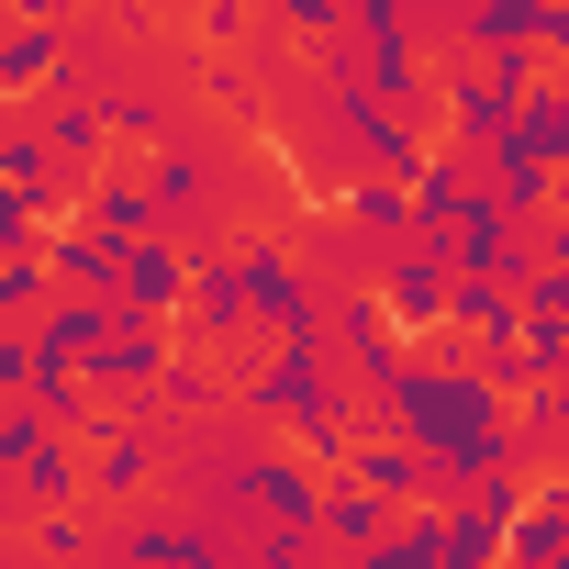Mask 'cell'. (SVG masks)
<instances>
[{"label":"cell","mask_w":569,"mask_h":569,"mask_svg":"<svg viewBox=\"0 0 569 569\" xmlns=\"http://www.w3.org/2000/svg\"><path fill=\"white\" fill-rule=\"evenodd\" d=\"M380 425H402V436L436 447L447 502L480 491V480H502V469H525V413H513V391H502L491 369H469L458 347H413L402 380L380 391Z\"/></svg>","instance_id":"6da1fadb"},{"label":"cell","mask_w":569,"mask_h":569,"mask_svg":"<svg viewBox=\"0 0 569 569\" xmlns=\"http://www.w3.org/2000/svg\"><path fill=\"white\" fill-rule=\"evenodd\" d=\"M325 480H336V469H313L302 447H246V458L212 480V502L246 513L257 536H325Z\"/></svg>","instance_id":"7a4b0ae2"},{"label":"cell","mask_w":569,"mask_h":569,"mask_svg":"<svg viewBox=\"0 0 569 569\" xmlns=\"http://www.w3.org/2000/svg\"><path fill=\"white\" fill-rule=\"evenodd\" d=\"M536 79H547V46H513V57H469V68H447V134H458V146H502L513 112L536 101Z\"/></svg>","instance_id":"3957f363"},{"label":"cell","mask_w":569,"mask_h":569,"mask_svg":"<svg viewBox=\"0 0 569 569\" xmlns=\"http://www.w3.org/2000/svg\"><path fill=\"white\" fill-rule=\"evenodd\" d=\"M336 157L369 168V179H413L436 146H425V123H413L402 101H380V90H336Z\"/></svg>","instance_id":"277c9868"},{"label":"cell","mask_w":569,"mask_h":569,"mask_svg":"<svg viewBox=\"0 0 569 569\" xmlns=\"http://www.w3.org/2000/svg\"><path fill=\"white\" fill-rule=\"evenodd\" d=\"M190 336H201V347H234V336H257V291H246V257H234V234H190Z\"/></svg>","instance_id":"5b68a950"},{"label":"cell","mask_w":569,"mask_h":569,"mask_svg":"<svg viewBox=\"0 0 569 569\" xmlns=\"http://www.w3.org/2000/svg\"><path fill=\"white\" fill-rule=\"evenodd\" d=\"M168 469H179V458H168V425H157V413H123L112 436H90V502H112V513H134Z\"/></svg>","instance_id":"8992f818"},{"label":"cell","mask_w":569,"mask_h":569,"mask_svg":"<svg viewBox=\"0 0 569 569\" xmlns=\"http://www.w3.org/2000/svg\"><path fill=\"white\" fill-rule=\"evenodd\" d=\"M234 257H246V291H257V325L268 336H313L325 325V291L302 279V257L279 246V234H234Z\"/></svg>","instance_id":"52a82bcc"},{"label":"cell","mask_w":569,"mask_h":569,"mask_svg":"<svg viewBox=\"0 0 569 569\" xmlns=\"http://www.w3.org/2000/svg\"><path fill=\"white\" fill-rule=\"evenodd\" d=\"M112 558L123 569H223V525L212 513H123Z\"/></svg>","instance_id":"ba28073f"},{"label":"cell","mask_w":569,"mask_h":569,"mask_svg":"<svg viewBox=\"0 0 569 569\" xmlns=\"http://www.w3.org/2000/svg\"><path fill=\"white\" fill-rule=\"evenodd\" d=\"M347 469H358L369 491H391V502H447V469H436V447H425V436H402V425H358Z\"/></svg>","instance_id":"9c48e42d"},{"label":"cell","mask_w":569,"mask_h":569,"mask_svg":"<svg viewBox=\"0 0 569 569\" xmlns=\"http://www.w3.org/2000/svg\"><path fill=\"white\" fill-rule=\"evenodd\" d=\"M112 291H123L134 313H157V325H179V313H190V234H179V223H157V234H134V246H123V279H112Z\"/></svg>","instance_id":"30bf717a"},{"label":"cell","mask_w":569,"mask_h":569,"mask_svg":"<svg viewBox=\"0 0 569 569\" xmlns=\"http://www.w3.org/2000/svg\"><path fill=\"white\" fill-rule=\"evenodd\" d=\"M447 257L480 268V279H513V268H525V212H513L502 190H480L469 212H447Z\"/></svg>","instance_id":"8fae6325"},{"label":"cell","mask_w":569,"mask_h":569,"mask_svg":"<svg viewBox=\"0 0 569 569\" xmlns=\"http://www.w3.org/2000/svg\"><path fill=\"white\" fill-rule=\"evenodd\" d=\"M12 491H23V513H46V502H90V436L46 425V436L12 458Z\"/></svg>","instance_id":"7c38bea8"},{"label":"cell","mask_w":569,"mask_h":569,"mask_svg":"<svg viewBox=\"0 0 569 569\" xmlns=\"http://www.w3.org/2000/svg\"><path fill=\"white\" fill-rule=\"evenodd\" d=\"M79 212H90L101 234H123V246L168 223V201H157V179H146V168H90V190H79Z\"/></svg>","instance_id":"4fadbf2b"},{"label":"cell","mask_w":569,"mask_h":569,"mask_svg":"<svg viewBox=\"0 0 569 569\" xmlns=\"http://www.w3.org/2000/svg\"><path fill=\"white\" fill-rule=\"evenodd\" d=\"M480 190H491V146H458V134H447V146H436V157L413 168V201H425V223H447V212H469Z\"/></svg>","instance_id":"5bb4252c"},{"label":"cell","mask_w":569,"mask_h":569,"mask_svg":"<svg viewBox=\"0 0 569 569\" xmlns=\"http://www.w3.org/2000/svg\"><path fill=\"white\" fill-rule=\"evenodd\" d=\"M336 212H347V234H380V246H402V234L425 223V201H413V179H369V168H347V190H336Z\"/></svg>","instance_id":"9a60e30c"},{"label":"cell","mask_w":569,"mask_h":569,"mask_svg":"<svg viewBox=\"0 0 569 569\" xmlns=\"http://www.w3.org/2000/svg\"><path fill=\"white\" fill-rule=\"evenodd\" d=\"M391 525H402V502H391V491H369L358 469H336V480H325V536H336L347 558H369Z\"/></svg>","instance_id":"2e32d148"},{"label":"cell","mask_w":569,"mask_h":569,"mask_svg":"<svg viewBox=\"0 0 569 569\" xmlns=\"http://www.w3.org/2000/svg\"><path fill=\"white\" fill-rule=\"evenodd\" d=\"M547 34V0H458V46L469 57H513Z\"/></svg>","instance_id":"e0dca14e"},{"label":"cell","mask_w":569,"mask_h":569,"mask_svg":"<svg viewBox=\"0 0 569 569\" xmlns=\"http://www.w3.org/2000/svg\"><path fill=\"white\" fill-rule=\"evenodd\" d=\"M46 257H57V279H68V291H112V279H123V234H101L90 212H79L68 234H46Z\"/></svg>","instance_id":"ac0fdd59"},{"label":"cell","mask_w":569,"mask_h":569,"mask_svg":"<svg viewBox=\"0 0 569 569\" xmlns=\"http://www.w3.org/2000/svg\"><path fill=\"white\" fill-rule=\"evenodd\" d=\"M223 402H234V391H223V369H212V358H168V380H157V402H146V413H157V425H212Z\"/></svg>","instance_id":"d6986e66"},{"label":"cell","mask_w":569,"mask_h":569,"mask_svg":"<svg viewBox=\"0 0 569 569\" xmlns=\"http://www.w3.org/2000/svg\"><path fill=\"white\" fill-rule=\"evenodd\" d=\"M358 569H447V502H402V525H391Z\"/></svg>","instance_id":"ffe728a7"},{"label":"cell","mask_w":569,"mask_h":569,"mask_svg":"<svg viewBox=\"0 0 569 569\" xmlns=\"http://www.w3.org/2000/svg\"><path fill=\"white\" fill-rule=\"evenodd\" d=\"M447 336H525V279L458 268V325H447Z\"/></svg>","instance_id":"44dd1931"},{"label":"cell","mask_w":569,"mask_h":569,"mask_svg":"<svg viewBox=\"0 0 569 569\" xmlns=\"http://www.w3.org/2000/svg\"><path fill=\"white\" fill-rule=\"evenodd\" d=\"M57 68H68V34L57 23H12V46H0V90L34 101V90H57Z\"/></svg>","instance_id":"7402d4cb"},{"label":"cell","mask_w":569,"mask_h":569,"mask_svg":"<svg viewBox=\"0 0 569 569\" xmlns=\"http://www.w3.org/2000/svg\"><path fill=\"white\" fill-rule=\"evenodd\" d=\"M146 179H157L168 223H190V212L212 201V157H201V146H179V134H168V146H146Z\"/></svg>","instance_id":"603a6c76"},{"label":"cell","mask_w":569,"mask_h":569,"mask_svg":"<svg viewBox=\"0 0 569 569\" xmlns=\"http://www.w3.org/2000/svg\"><path fill=\"white\" fill-rule=\"evenodd\" d=\"M57 291H68V279H57V257L34 246V257H0V325H46L57 313Z\"/></svg>","instance_id":"cb8c5ba5"},{"label":"cell","mask_w":569,"mask_h":569,"mask_svg":"<svg viewBox=\"0 0 569 569\" xmlns=\"http://www.w3.org/2000/svg\"><path fill=\"white\" fill-rule=\"evenodd\" d=\"M46 134H57V157H79V168H112V112H101V101H68V90H46Z\"/></svg>","instance_id":"d4e9b609"},{"label":"cell","mask_w":569,"mask_h":569,"mask_svg":"<svg viewBox=\"0 0 569 569\" xmlns=\"http://www.w3.org/2000/svg\"><path fill=\"white\" fill-rule=\"evenodd\" d=\"M0 179H12V190H46V179H57V134H46V112H12V123H0Z\"/></svg>","instance_id":"484cf974"},{"label":"cell","mask_w":569,"mask_h":569,"mask_svg":"<svg viewBox=\"0 0 569 569\" xmlns=\"http://www.w3.org/2000/svg\"><path fill=\"white\" fill-rule=\"evenodd\" d=\"M101 112H112V134H134V146H168L179 123H168V101L146 90V79H123V90H101Z\"/></svg>","instance_id":"4316f807"},{"label":"cell","mask_w":569,"mask_h":569,"mask_svg":"<svg viewBox=\"0 0 569 569\" xmlns=\"http://www.w3.org/2000/svg\"><path fill=\"white\" fill-rule=\"evenodd\" d=\"M23 558H101V547H90L79 502H46V513H23Z\"/></svg>","instance_id":"83f0119b"},{"label":"cell","mask_w":569,"mask_h":569,"mask_svg":"<svg viewBox=\"0 0 569 569\" xmlns=\"http://www.w3.org/2000/svg\"><path fill=\"white\" fill-rule=\"evenodd\" d=\"M268 23H279V34H302V46H336L358 12H347V0H268Z\"/></svg>","instance_id":"f1b7e54d"},{"label":"cell","mask_w":569,"mask_h":569,"mask_svg":"<svg viewBox=\"0 0 569 569\" xmlns=\"http://www.w3.org/2000/svg\"><path fill=\"white\" fill-rule=\"evenodd\" d=\"M513 279H525V313H547V325H569V257H525Z\"/></svg>","instance_id":"f546056e"},{"label":"cell","mask_w":569,"mask_h":569,"mask_svg":"<svg viewBox=\"0 0 569 569\" xmlns=\"http://www.w3.org/2000/svg\"><path fill=\"white\" fill-rule=\"evenodd\" d=\"M246 569H313V536H257Z\"/></svg>","instance_id":"4dcf8cb0"},{"label":"cell","mask_w":569,"mask_h":569,"mask_svg":"<svg viewBox=\"0 0 569 569\" xmlns=\"http://www.w3.org/2000/svg\"><path fill=\"white\" fill-rule=\"evenodd\" d=\"M12 23H57L68 34V23H90V0H12Z\"/></svg>","instance_id":"1f68e13d"},{"label":"cell","mask_w":569,"mask_h":569,"mask_svg":"<svg viewBox=\"0 0 569 569\" xmlns=\"http://www.w3.org/2000/svg\"><path fill=\"white\" fill-rule=\"evenodd\" d=\"M536 46H547V68H569V0H547V34Z\"/></svg>","instance_id":"d6a6232c"},{"label":"cell","mask_w":569,"mask_h":569,"mask_svg":"<svg viewBox=\"0 0 569 569\" xmlns=\"http://www.w3.org/2000/svg\"><path fill=\"white\" fill-rule=\"evenodd\" d=\"M23 569H101V558H23Z\"/></svg>","instance_id":"836d02e7"}]
</instances>
